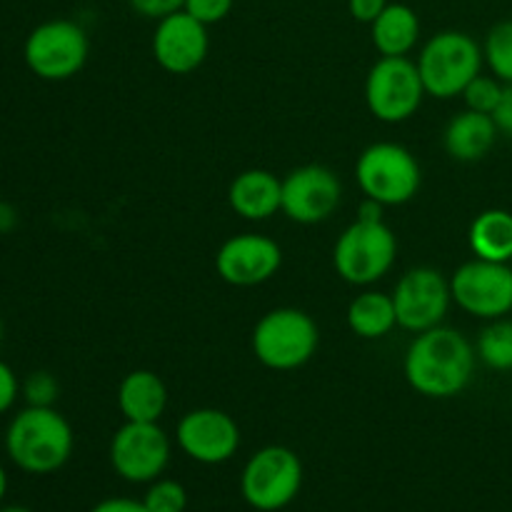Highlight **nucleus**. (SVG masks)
<instances>
[{
	"instance_id": "obj_1",
	"label": "nucleus",
	"mask_w": 512,
	"mask_h": 512,
	"mask_svg": "<svg viewBox=\"0 0 512 512\" xmlns=\"http://www.w3.org/2000/svg\"><path fill=\"white\" fill-rule=\"evenodd\" d=\"M475 348L460 330L430 328L415 335L405 353V380L418 395L448 400L463 393L475 373Z\"/></svg>"
},
{
	"instance_id": "obj_2",
	"label": "nucleus",
	"mask_w": 512,
	"mask_h": 512,
	"mask_svg": "<svg viewBox=\"0 0 512 512\" xmlns=\"http://www.w3.org/2000/svg\"><path fill=\"white\" fill-rule=\"evenodd\" d=\"M5 450L25 473H55L73 455V428L55 408L28 405L8 425Z\"/></svg>"
},
{
	"instance_id": "obj_3",
	"label": "nucleus",
	"mask_w": 512,
	"mask_h": 512,
	"mask_svg": "<svg viewBox=\"0 0 512 512\" xmlns=\"http://www.w3.org/2000/svg\"><path fill=\"white\" fill-rule=\"evenodd\" d=\"M318 343V325L305 310L298 308L270 310L253 328V355L260 365L278 373L298 370L310 363Z\"/></svg>"
},
{
	"instance_id": "obj_4",
	"label": "nucleus",
	"mask_w": 512,
	"mask_h": 512,
	"mask_svg": "<svg viewBox=\"0 0 512 512\" xmlns=\"http://www.w3.org/2000/svg\"><path fill=\"white\" fill-rule=\"evenodd\" d=\"M483 60V48L473 35L463 33V30L435 33L418 55V70L425 93L440 100L463 95L470 80L480 75Z\"/></svg>"
},
{
	"instance_id": "obj_5",
	"label": "nucleus",
	"mask_w": 512,
	"mask_h": 512,
	"mask_svg": "<svg viewBox=\"0 0 512 512\" xmlns=\"http://www.w3.org/2000/svg\"><path fill=\"white\" fill-rule=\"evenodd\" d=\"M398 240L383 220H355L340 233L333 248V265L340 278L358 288L378 283L393 268Z\"/></svg>"
},
{
	"instance_id": "obj_6",
	"label": "nucleus",
	"mask_w": 512,
	"mask_h": 512,
	"mask_svg": "<svg viewBox=\"0 0 512 512\" xmlns=\"http://www.w3.org/2000/svg\"><path fill=\"white\" fill-rule=\"evenodd\" d=\"M355 178L365 198L380 205H405L420 190V165L400 143H373L358 155Z\"/></svg>"
},
{
	"instance_id": "obj_7",
	"label": "nucleus",
	"mask_w": 512,
	"mask_h": 512,
	"mask_svg": "<svg viewBox=\"0 0 512 512\" xmlns=\"http://www.w3.org/2000/svg\"><path fill=\"white\" fill-rule=\"evenodd\" d=\"M23 55L40 80L60 83L78 75L88 63L90 40L75 20H45L28 35Z\"/></svg>"
},
{
	"instance_id": "obj_8",
	"label": "nucleus",
	"mask_w": 512,
	"mask_h": 512,
	"mask_svg": "<svg viewBox=\"0 0 512 512\" xmlns=\"http://www.w3.org/2000/svg\"><path fill=\"white\" fill-rule=\"evenodd\" d=\"M303 485V463L285 445H268L245 463L240 493L250 508L260 512L283 510Z\"/></svg>"
},
{
	"instance_id": "obj_9",
	"label": "nucleus",
	"mask_w": 512,
	"mask_h": 512,
	"mask_svg": "<svg viewBox=\"0 0 512 512\" xmlns=\"http://www.w3.org/2000/svg\"><path fill=\"white\" fill-rule=\"evenodd\" d=\"M425 85L420 78L418 63L408 55L383 58L370 68L365 80V103L368 110L383 123H405L420 110L425 98Z\"/></svg>"
},
{
	"instance_id": "obj_10",
	"label": "nucleus",
	"mask_w": 512,
	"mask_h": 512,
	"mask_svg": "<svg viewBox=\"0 0 512 512\" xmlns=\"http://www.w3.org/2000/svg\"><path fill=\"white\" fill-rule=\"evenodd\" d=\"M450 293L458 308L473 318H503L512 310V265L468 260L450 278Z\"/></svg>"
},
{
	"instance_id": "obj_11",
	"label": "nucleus",
	"mask_w": 512,
	"mask_h": 512,
	"mask_svg": "<svg viewBox=\"0 0 512 512\" xmlns=\"http://www.w3.org/2000/svg\"><path fill=\"white\" fill-rule=\"evenodd\" d=\"M450 303H453L450 280H445L440 270L428 268V265L408 270L395 283V318H398L400 328L415 335L438 328L448 315Z\"/></svg>"
},
{
	"instance_id": "obj_12",
	"label": "nucleus",
	"mask_w": 512,
	"mask_h": 512,
	"mask_svg": "<svg viewBox=\"0 0 512 512\" xmlns=\"http://www.w3.org/2000/svg\"><path fill=\"white\" fill-rule=\"evenodd\" d=\"M170 460V440L158 423H130L110 440V465L128 483L158 480Z\"/></svg>"
},
{
	"instance_id": "obj_13",
	"label": "nucleus",
	"mask_w": 512,
	"mask_h": 512,
	"mask_svg": "<svg viewBox=\"0 0 512 512\" xmlns=\"http://www.w3.org/2000/svg\"><path fill=\"white\" fill-rule=\"evenodd\" d=\"M340 198H343V185L338 175L325 165H300L283 178V213L293 223H325L338 210Z\"/></svg>"
},
{
	"instance_id": "obj_14",
	"label": "nucleus",
	"mask_w": 512,
	"mask_h": 512,
	"mask_svg": "<svg viewBox=\"0 0 512 512\" xmlns=\"http://www.w3.org/2000/svg\"><path fill=\"white\" fill-rule=\"evenodd\" d=\"M283 265V250L275 240L258 233L233 235L215 255L220 280L235 288H255L273 278Z\"/></svg>"
},
{
	"instance_id": "obj_15",
	"label": "nucleus",
	"mask_w": 512,
	"mask_h": 512,
	"mask_svg": "<svg viewBox=\"0 0 512 512\" xmlns=\"http://www.w3.org/2000/svg\"><path fill=\"white\" fill-rule=\"evenodd\" d=\"M210 50L208 25L178 10L158 20L153 33V58L165 73L188 75L205 63Z\"/></svg>"
},
{
	"instance_id": "obj_16",
	"label": "nucleus",
	"mask_w": 512,
	"mask_h": 512,
	"mask_svg": "<svg viewBox=\"0 0 512 512\" xmlns=\"http://www.w3.org/2000/svg\"><path fill=\"white\" fill-rule=\"evenodd\" d=\"M178 445L195 463L220 465L238 453L240 428L225 410H190L178 423Z\"/></svg>"
},
{
	"instance_id": "obj_17",
	"label": "nucleus",
	"mask_w": 512,
	"mask_h": 512,
	"mask_svg": "<svg viewBox=\"0 0 512 512\" xmlns=\"http://www.w3.org/2000/svg\"><path fill=\"white\" fill-rule=\"evenodd\" d=\"M228 203L233 213L245 220H268L283 210V180L270 170L250 168L235 175L228 188Z\"/></svg>"
},
{
	"instance_id": "obj_18",
	"label": "nucleus",
	"mask_w": 512,
	"mask_h": 512,
	"mask_svg": "<svg viewBox=\"0 0 512 512\" xmlns=\"http://www.w3.org/2000/svg\"><path fill=\"white\" fill-rule=\"evenodd\" d=\"M498 133L500 130L495 125L493 115L465 108L445 128V153L453 160H458V163H478V160H483L493 150Z\"/></svg>"
},
{
	"instance_id": "obj_19",
	"label": "nucleus",
	"mask_w": 512,
	"mask_h": 512,
	"mask_svg": "<svg viewBox=\"0 0 512 512\" xmlns=\"http://www.w3.org/2000/svg\"><path fill=\"white\" fill-rule=\"evenodd\" d=\"M118 408L130 423H158L168 408V388L153 370H133L118 385Z\"/></svg>"
},
{
	"instance_id": "obj_20",
	"label": "nucleus",
	"mask_w": 512,
	"mask_h": 512,
	"mask_svg": "<svg viewBox=\"0 0 512 512\" xmlns=\"http://www.w3.org/2000/svg\"><path fill=\"white\" fill-rule=\"evenodd\" d=\"M370 35L380 55H388V58L408 55L418 45L420 18L410 5L388 3L370 25Z\"/></svg>"
},
{
	"instance_id": "obj_21",
	"label": "nucleus",
	"mask_w": 512,
	"mask_h": 512,
	"mask_svg": "<svg viewBox=\"0 0 512 512\" xmlns=\"http://www.w3.org/2000/svg\"><path fill=\"white\" fill-rule=\"evenodd\" d=\"M468 243L475 258L510 263L512 260V213L503 208L483 210L468 230Z\"/></svg>"
},
{
	"instance_id": "obj_22",
	"label": "nucleus",
	"mask_w": 512,
	"mask_h": 512,
	"mask_svg": "<svg viewBox=\"0 0 512 512\" xmlns=\"http://www.w3.org/2000/svg\"><path fill=\"white\" fill-rule=\"evenodd\" d=\"M348 328L353 335L363 340H380L398 325L395 318L393 295H385L380 290H365L348 305Z\"/></svg>"
},
{
	"instance_id": "obj_23",
	"label": "nucleus",
	"mask_w": 512,
	"mask_h": 512,
	"mask_svg": "<svg viewBox=\"0 0 512 512\" xmlns=\"http://www.w3.org/2000/svg\"><path fill=\"white\" fill-rule=\"evenodd\" d=\"M478 358L493 370H512V320H490L478 338Z\"/></svg>"
},
{
	"instance_id": "obj_24",
	"label": "nucleus",
	"mask_w": 512,
	"mask_h": 512,
	"mask_svg": "<svg viewBox=\"0 0 512 512\" xmlns=\"http://www.w3.org/2000/svg\"><path fill=\"white\" fill-rule=\"evenodd\" d=\"M483 58L493 75L503 83H512V20H500L485 38Z\"/></svg>"
},
{
	"instance_id": "obj_25",
	"label": "nucleus",
	"mask_w": 512,
	"mask_h": 512,
	"mask_svg": "<svg viewBox=\"0 0 512 512\" xmlns=\"http://www.w3.org/2000/svg\"><path fill=\"white\" fill-rule=\"evenodd\" d=\"M503 80H498L495 75H475L468 83V88L463 90L465 105L470 110H478V113L493 115L495 108H498L500 98H503Z\"/></svg>"
},
{
	"instance_id": "obj_26",
	"label": "nucleus",
	"mask_w": 512,
	"mask_h": 512,
	"mask_svg": "<svg viewBox=\"0 0 512 512\" xmlns=\"http://www.w3.org/2000/svg\"><path fill=\"white\" fill-rule=\"evenodd\" d=\"M143 503L148 512H185V508H188V493L175 480H158L145 493Z\"/></svg>"
},
{
	"instance_id": "obj_27",
	"label": "nucleus",
	"mask_w": 512,
	"mask_h": 512,
	"mask_svg": "<svg viewBox=\"0 0 512 512\" xmlns=\"http://www.w3.org/2000/svg\"><path fill=\"white\" fill-rule=\"evenodd\" d=\"M58 393V380L50 373H45V370L28 375V380L23 383L25 400H28V405H35V408H53V403L58 400Z\"/></svg>"
},
{
	"instance_id": "obj_28",
	"label": "nucleus",
	"mask_w": 512,
	"mask_h": 512,
	"mask_svg": "<svg viewBox=\"0 0 512 512\" xmlns=\"http://www.w3.org/2000/svg\"><path fill=\"white\" fill-rule=\"evenodd\" d=\"M235 0H185L183 10L205 25H215L225 20L233 10Z\"/></svg>"
},
{
	"instance_id": "obj_29",
	"label": "nucleus",
	"mask_w": 512,
	"mask_h": 512,
	"mask_svg": "<svg viewBox=\"0 0 512 512\" xmlns=\"http://www.w3.org/2000/svg\"><path fill=\"white\" fill-rule=\"evenodd\" d=\"M130 8L135 10L138 15L150 20H160L170 13H178L183 10L185 0H128Z\"/></svg>"
},
{
	"instance_id": "obj_30",
	"label": "nucleus",
	"mask_w": 512,
	"mask_h": 512,
	"mask_svg": "<svg viewBox=\"0 0 512 512\" xmlns=\"http://www.w3.org/2000/svg\"><path fill=\"white\" fill-rule=\"evenodd\" d=\"M18 393H20V383L18 378H15L13 368L0 360V415H3L5 410L13 408Z\"/></svg>"
},
{
	"instance_id": "obj_31",
	"label": "nucleus",
	"mask_w": 512,
	"mask_h": 512,
	"mask_svg": "<svg viewBox=\"0 0 512 512\" xmlns=\"http://www.w3.org/2000/svg\"><path fill=\"white\" fill-rule=\"evenodd\" d=\"M385 5H388V0H348V10L353 20L365 25H373V20L383 13Z\"/></svg>"
},
{
	"instance_id": "obj_32",
	"label": "nucleus",
	"mask_w": 512,
	"mask_h": 512,
	"mask_svg": "<svg viewBox=\"0 0 512 512\" xmlns=\"http://www.w3.org/2000/svg\"><path fill=\"white\" fill-rule=\"evenodd\" d=\"M493 120H495V125H498L500 133L510 135L512 138V83H505L503 98H500L498 108H495Z\"/></svg>"
},
{
	"instance_id": "obj_33",
	"label": "nucleus",
	"mask_w": 512,
	"mask_h": 512,
	"mask_svg": "<svg viewBox=\"0 0 512 512\" xmlns=\"http://www.w3.org/2000/svg\"><path fill=\"white\" fill-rule=\"evenodd\" d=\"M90 512H148V508H145V503H138V500L110 498V500H103V503L95 505Z\"/></svg>"
},
{
	"instance_id": "obj_34",
	"label": "nucleus",
	"mask_w": 512,
	"mask_h": 512,
	"mask_svg": "<svg viewBox=\"0 0 512 512\" xmlns=\"http://www.w3.org/2000/svg\"><path fill=\"white\" fill-rule=\"evenodd\" d=\"M383 208L385 205H380L378 200L365 198L363 205H360V210H358V220H370V223H375V220H383Z\"/></svg>"
},
{
	"instance_id": "obj_35",
	"label": "nucleus",
	"mask_w": 512,
	"mask_h": 512,
	"mask_svg": "<svg viewBox=\"0 0 512 512\" xmlns=\"http://www.w3.org/2000/svg\"><path fill=\"white\" fill-rule=\"evenodd\" d=\"M5 490H8V475H5L3 465H0V500L5 498Z\"/></svg>"
},
{
	"instance_id": "obj_36",
	"label": "nucleus",
	"mask_w": 512,
	"mask_h": 512,
	"mask_svg": "<svg viewBox=\"0 0 512 512\" xmlns=\"http://www.w3.org/2000/svg\"><path fill=\"white\" fill-rule=\"evenodd\" d=\"M0 512H30L28 508H18V505H13V508H3Z\"/></svg>"
},
{
	"instance_id": "obj_37",
	"label": "nucleus",
	"mask_w": 512,
	"mask_h": 512,
	"mask_svg": "<svg viewBox=\"0 0 512 512\" xmlns=\"http://www.w3.org/2000/svg\"><path fill=\"white\" fill-rule=\"evenodd\" d=\"M0 340H3V318H0Z\"/></svg>"
},
{
	"instance_id": "obj_38",
	"label": "nucleus",
	"mask_w": 512,
	"mask_h": 512,
	"mask_svg": "<svg viewBox=\"0 0 512 512\" xmlns=\"http://www.w3.org/2000/svg\"><path fill=\"white\" fill-rule=\"evenodd\" d=\"M510 265H512V260H510Z\"/></svg>"
}]
</instances>
